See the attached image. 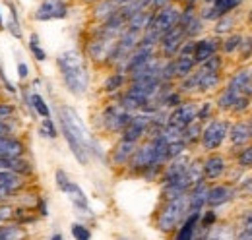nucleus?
<instances>
[{
    "label": "nucleus",
    "mask_w": 252,
    "mask_h": 240,
    "mask_svg": "<svg viewBox=\"0 0 252 240\" xmlns=\"http://www.w3.org/2000/svg\"><path fill=\"white\" fill-rule=\"evenodd\" d=\"M239 198L237 194V186L233 182H210L208 188V208H216L220 210L223 206L233 204Z\"/></svg>",
    "instance_id": "8"
},
{
    "label": "nucleus",
    "mask_w": 252,
    "mask_h": 240,
    "mask_svg": "<svg viewBox=\"0 0 252 240\" xmlns=\"http://www.w3.org/2000/svg\"><path fill=\"white\" fill-rule=\"evenodd\" d=\"M82 2H86V4H94V2H97V0H82Z\"/></svg>",
    "instance_id": "60"
},
{
    "label": "nucleus",
    "mask_w": 252,
    "mask_h": 240,
    "mask_svg": "<svg viewBox=\"0 0 252 240\" xmlns=\"http://www.w3.org/2000/svg\"><path fill=\"white\" fill-rule=\"evenodd\" d=\"M216 117V103L212 99H204L198 103V111H196V120H200L202 124L208 122L210 119Z\"/></svg>",
    "instance_id": "35"
},
{
    "label": "nucleus",
    "mask_w": 252,
    "mask_h": 240,
    "mask_svg": "<svg viewBox=\"0 0 252 240\" xmlns=\"http://www.w3.org/2000/svg\"><path fill=\"white\" fill-rule=\"evenodd\" d=\"M200 134H202V122L200 120H194L189 126L183 128V142L189 146V150L200 144Z\"/></svg>",
    "instance_id": "30"
},
{
    "label": "nucleus",
    "mask_w": 252,
    "mask_h": 240,
    "mask_svg": "<svg viewBox=\"0 0 252 240\" xmlns=\"http://www.w3.org/2000/svg\"><path fill=\"white\" fill-rule=\"evenodd\" d=\"M18 192H14V190H10V188H6V186H2L0 184V202H8L10 198H14Z\"/></svg>",
    "instance_id": "51"
},
{
    "label": "nucleus",
    "mask_w": 252,
    "mask_h": 240,
    "mask_svg": "<svg viewBox=\"0 0 252 240\" xmlns=\"http://www.w3.org/2000/svg\"><path fill=\"white\" fill-rule=\"evenodd\" d=\"M247 122H249V126H251V132H252V113H249V117H247Z\"/></svg>",
    "instance_id": "58"
},
{
    "label": "nucleus",
    "mask_w": 252,
    "mask_h": 240,
    "mask_svg": "<svg viewBox=\"0 0 252 240\" xmlns=\"http://www.w3.org/2000/svg\"><path fill=\"white\" fill-rule=\"evenodd\" d=\"M150 165H156V153H154V142L152 140H142L138 144V148L134 151L130 163H128V171L130 175H140L146 167ZM163 167V165H161Z\"/></svg>",
    "instance_id": "11"
},
{
    "label": "nucleus",
    "mask_w": 252,
    "mask_h": 240,
    "mask_svg": "<svg viewBox=\"0 0 252 240\" xmlns=\"http://www.w3.org/2000/svg\"><path fill=\"white\" fill-rule=\"evenodd\" d=\"M247 24H249V26H252V8L247 12Z\"/></svg>",
    "instance_id": "57"
},
{
    "label": "nucleus",
    "mask_w": 252,
    "mask_h": 240,
    "mask_svg": "<svg viewBox=\"0 0 252 240\" xmlns=\"http://www.w3.org/2000/svg\"><path fill=\"white\" fill-rule=\"evenodd\" d=\"M16 134V124L12 122V119L0 120V136H14Z\"/></svg>",
    "instance_id": "48"
},
{
    "label": "nucleus",
    "mask_w": 252,
    "mask_h": 240,
    "mask_svg": "<svg viewBox=\"0 0 252 240\" xmlns=\"http://www.w3.org/2000/svg\"><path fill=\"white\" fill-rule=\"evenodd\" d=\"M115 43H117V39H113V37L92 33L88 43H86V59L95 62V64H99V66H105V62L109 59Z\"/></svg>",
    "instance_id": "7"
},
{
    "label": "nucleus",
    "mask_w": 252,
    "mask_h": 240,
    "mask_svg": "<svg viewBox=\"0 0 252 240\" xmlns=\"http://www.w3.org/2000/svg\"><path fill=\"white\" fill-rule=\"evenodd\" d=\"M251 80H252V66H249V64H241V66H239V68L225 80V84L243 93L245 86H247Z\"/></svg>",
    "instance_id": "24"
},
{
    "label": "nucleus",
    "mask_w": 252,
    "mask_h": 240,
    "mask_svg": "<svg viewBox=\"0 0 252 240\" xmlns=\"http://www.w3.org/2000/svg\"><path fill=\"white\" fill-rule=\"evenodd\" d=\"M70 12L66 0H41L33 18L37 22H51V20H64Z\"/></svg>",
    "instance_id": "13"
},
{
    "label": "nucleus",
    "mask_w": 252,
    "mask_h": 240,
    "mask_svg": "<svg viewBox=\"0 0 252 240\" xmlns=\"http://www.w3.org/2000/svg\"><path fill=\"white\" fill-rule=\"evenodd\" d=\"M181 8H183V4L171 2V4H167V6L156 10L154 12V22H152L150 28L158 31L159 35L167 33V31L173 30V28H177L179 26V18H181Z\"/></svg>",
    "instance_id": "9"
},
{
    "label": "nucleus",
    "mask_w": 252,
    "mask_h": 240,
    "mask_svg": "<svg viewBox=\"0 0 252 240\" xmlns=\"http://www.w3.org/2000/svg\"><path fill=\"white\" fill-rule=\"evenodd\" d=\"M198 64H196V60L192 55H177L175 57V70H177V80H181V78H185V76H189L190 72L196 68Z\"/></svg>",
    "instance_id": "31"
},
{
    "label": "nucleus",
    "mask_w": 252,
    "mask_h": 240,
    "mask_svg": "<svg viewBox=\"0 0 252 240\" xmlns=\"http://www.w3.org/2000/svg\"><path fill=\"white\" fill-rule=\"evenodd\" d=\"M51 239H53V240H63V235H61V233H57V235H53Z\"/></svg>",
    "instance_id": "59"
},
{
    "label": "nucleus",
    "mask_w": 252,
    "mask_h": 240,
    "mask_svg": "<svg viewBox=\"0 0 252 240\" xmlns=\"http://www.w3.org/2000/svg\"><path fill=\"white\" fill-rule=\"evenodd\" d=\"M30 109H32L35 115H39L41 119H49L51 117V109H49L47 101L39 93H32L30 95Z\"/></svg>",
    "instance_id": "33"
},
{
    "label": "nucleus",
    "mask_w": 252,
    "mask_h": 240,
    "mask_svg": "<svg viewBox=\"0 0 252 240\" xmlns=\"http://www.w3.org/2000/svg\"><path fill=\"white\" fill-rule=\"evenodd\" d=\"M218 221H220V213H218L216 208H206V210L200 213V227L202 229H208L210 231Z\"/></svg>",
    "instance_id": "39"
},
{
    "label": "nucleus",
    "mask_w": 252,
    "mask_h": 240,
    "mask_svg": "<svg viewBox=\"0 0 252 240\" xmlns=\"http://www.w3.org/2000/svg\"><path fill=\"white\" fill-rule=\"evenodd\" d=\"M235 186H237L239 198H252V175H245Z\"/></svg>",
    "instance_id": "44"
},
{
    "label": "nucleus",
    "mask_w": 252,
    "mask_h": 240,
    "mask_svg": "<svg viewBox=\"0 0 252 240\" xmlns=\"http://www.w3.org/2000/svg\"><path fill=\"white\" fill-rule=\"evenodd\" d=\"M0 184L14 190V192H20L26 186V177L12 173V171H6V169H0Z\"/></svg>",
    "instance_id": "29"
},
{
    "label": "nucleus",
    "mask_w": 252,
    "mask_h": 240,
    "mask_svg": "<svg viewBox=\"0 0 252 240\" xmlns=\"http://www.w3.org/2000/svg\"><path fill=\"white\" fill-rule=\"evenodd\" d=\"M196 72H198V95L216 93L225 82L223 72H210V70H204L202 66H196Z\"/></svg>",
    "instance_id": "17"
},
{
    "label": "nucleus",
    "mask_w": 252,
    "mask_h": 240,
    "mask_svg": "<svg viewBox=\"0 0 252 240\" xmlns=\"http://www.w3.org/2000/svg\"><path fill=\"white\" fill-rule=\"evenodd\" d=\"M37 215L39 217H47L49 215V206H47V202L43 198L37 200Z\"/></svg>",
    "instance_id": "52"
},
{
    "label": "nucleus",
    "mask_w": 252,
    "mask_h": 240,
    "mask_svg": "<svg viewBox=\"0 0 252 240\" xmlns=\"http://www.w3.org/2000/svg\"><path fill=\"white\" fill-rule=\"evenodd\" d=\"M14 113H16L14 105H8V103H0V120L12 119V117H14Z\"/></svg>",
    "instance_id": "50"
},
{
    "label": "nucleus",
    "mask_w": 252,
    "mask_h": 240,
    "mask_svg": "<svg viewBox=\"0 0 252 240\" xmlns=\"http://www.w3.org/2000/svg\"><path fill=\"white\" fill-rule=\"evenodd\" d=\"M231 120L223 117H214L208 122L202 124V134H200V150L210 153V151H220L223 144L227 142Z\"/></svg>",
    "instance_id": "4"
},
{
    "label": "nucleus",
    "mask_w": 252,
    "mask_h": 240,
    "mask_svg": "<svg viewBox=\"0 0 252 240\" xmlns=\"http://www.w3.org/2000/svg\"><path fill=\"white\" fill-rule=\"evenodd\" d=\"M187 215H189L187 194L179 196V198H173V200H165L163 206L159 208L158 215H156V227L165 235H173Z\"/></svg>",
    "instance_id": "3"
},
{
    "label": "nucleus",
    "mask_w": 252,
    "mask_h": 240,
    "mask_svg": "<svg viewBox=\"0 0 252 240\" xmlns=\"http://www.w3.org/2000/svg\"><path fill=\"white\" fill-rule=\"evenodd\" d=\"M171 2H177V0H152V4H150V10H159V8H163V6L171 4Z\"/></svg>",
    "instance_id": "54"
},
{
    "label": "nucleus",
    "mask_w": 252,
    "mask_h": 240,
    "mask_svg": "<svg viewBox=\"0 0 252 240\" xmlns=\"http://www.w3.org/2000/svg\"><path fill=\"white\" fill-rule=\"evenodd\" d=\"M183 31H185V35L189 39H198L206 31V22L200 18V14H196V16H192L189 22L183 26Z\"/></svg>",
    "instance_id": "32"
},
{
    "label": "nucleus",
    "mask_w": 252,
    "mask_h": 240,
    "mask_svg": "<svg viewBox=\"0 0 252 240\" xmlns=\"http://www.w3.org/2000/svg\"><path fill=\"white\" fill-rule=\"evenodd\" d=\"M202 4H210V2H214V0H200Z\"/></svg>",
    "instance_id": "61"
},
{
    "label": "nucleus",
    "mask_w": 252,
    "mask_h": 240,
    "mask_svg": "<svg viewBox=\"0 0 252 240\" xmlns=\"http://www.w3.org/2000/svg\"><path fill=\"white\" fill-rule=\"evenodd\" d=\"M251 111H252V99L247 97V95H241V97L235 101V105L231 107L229 115H233V117H247Z\"/></svg>",
    "instance_id": "37"
},
{
    "label": "nucleus",
    "mask_w": 252,
    "mask_h": 240,
    "mask_svg": "<svg viewBox=\"0 0 252 240\" xmlns=\"http://www.w3.org/2000/svg\"><path fill=\"white\" fill-rule=\"evenodd\" d=\"M99 119H101L99 124H101V130H103V132H107V134H119V136H121V132L125 130L126 124L132 119V113L125 111V109L117 103V99H115V101H111V103H107V105L103 107Z\"/></svg>",
    "instance_id": "5"
},
{
    "label": "nucleus",
    "mask_w": 252,
    "mask_h": 240,
    "mask_svg": "<svg viewBox=\"0 0 252 240\" xmlns=\"http://www.w3.org/2000/svg\"><path fill=\"white\" fill-rule=\"evenodd\" d=\"M30 51H32L33 59L37 60V62H45V60H47V53H45V49L41 47L37 33H32V35H30Z\"/></svg>",
    "instance_id": "42"
},
{
    "label": "nucleus",
    "mask_w": 252,
    "mask_h": 240,
    "mask_svg": "<svg viewBox=\"0 0 252 240\" xmlns=\"http://www.w3.org/2000/svg\"><path fill=\"white\" fill-rule=\"evenodd\" d=\"M235 165L243 171H252V144L235 151Z\"/></svg>",
    "instance_id": "34"
},
{
    "label": "nucleus",
    "mask_w": 252,
    "mask_h": 240,
    "mask_svg": "<svg viewBox=\"0 0 252 240\" xmlns=\"http://www.w3.org/2000/svg\"><path fill=\"white\" fill-rule=\"evenodd\" d=\"M26 144L14 136H0V157H18L24 155Z\"/></svg>",
    "instance_id": "26"
},
{
    "label": "nucleus",
    "mask_w": 252,
    "mask_h": 240,
    "mask_svg": "<svg viewBox=\"0 0 252 240\" xmlns=\"http://www.w3.org/2000/svg\"><path fill=\"white\" fill-rule=\"evenodd\" d=\"M126 86H128V76H126V72L113 70L111 74H107V76H105L101 90H103L105 95H109V97H117L121 91L125 90Z\"/></svg>",
    "instance_id": "20"
},
{
    "label": "nucleus",
    "mask_w": 252,
    "mask_h": 240,
    "mask_svg": "<svg viewBox=\"0 0 252 240\" xmlns=\"http://www.w3.org/2000/svg\"><path fill=\"white\" fill-rule=\"evenodd\" d=\"M212 4L220 12V16H223V14H229V12H237L245 4V0H214Z\"/></svg>",
    "instance_id": "40"
},
{
    "label": "nucleus",
    "mask_w": 252,
    "mask_h": 240,
    "mask_svg": "<svg viewBox=\"0 0 252 240\" xmlns=\"http://www.w3.org/2000/svg\"><path fill=\"white\" fill-rule=\"evenodd\" d=\"M70 233H72V239H76V240L92 239V231H90V227H86L84 223H74V225L70 227Z\"/></svg>",
    "instance_id": "45"
},
{
    "label": "nucleus",
    "mask_w": 252,
    "mask_h": 240,
    "mask_svg": "<svg viewBox=\"0 0 252 240\" xmlns=\"http://www.w3.org/2000/svg\"><path fill=\"white\" fill-rule=\"evenodd\" d=\"M235 239L239 240H252V208H245L237 217V227H235Z\"/></svg>",
    "instance_id": "25"
},
{
    "label": "nucleus",
    "mask_w": 252,
    "mask_h": 240,
    "mask_svg": "<svg viewBox=\"0 0 252 240\" xmlns=\"http://www.w3.org/2000/svg\"><path fill=\"white\" fill-rule=\"evenodd\" d=\"M187 151H189V146H187L183 140L171 142V144L167 146V161L173 159V157H179V155H183V153H187Z\"/></svg>",
    "instance_id": "46"
},
{
    "label": "nucleus",
    "mask_w": 252,
    "mask_h": 240,
    "mask_svg": "<svg viewBox=\"0 0 252 240\" xmlns=\"http://www.w3.org/2000/svg\"><path fill=\"white\" fill-rule=\"evenodd\" d=\"M196 111H198V101L189 97L181 105H177L175 109L169 111V124H173L177 128H185L190 122L196 120Z\"/></svg>",
    "instance_id": "14"
},
{
    "label": "nucleus",
    "mask_w": 252,
    "mask_h": 240,
    "mask_svg": "<svg viewBox=\"0 0 252 240\" xmlns=\"http://www.w3.org/2000/svg\"><path fill=\"white\" fill-rule=\"evenodd\" d=\"M179 4H200V0H177Z\"/></svg>",
    "instance_id": "56"
},
{
    "label": "nucleus",
    "mask_w": 252,
    "mask_h": 240,
    "mask_svg": "<svg viewBox=\"0 0 252 240\" xmlns=\"http://www.w3.org/2000/svg\"><path fill=\"white\" fill-rule=\"evenodd\" d=\"M198 225H200V213H189L173 235H175L177 240H194Z\"/></svg>",
    "instance_id": "21"
},
{
    "label": "nucleus",
    "mask_w": 252,
    "mask_h": 240,
    "mask_svg": "<svg viewBox=\"0 0 252 240\" xmlns=\"http://www.w3.org/2000/svg\"><path fill=\"white\" fill-rule=\"evenodd\" d=\"M243 35L245 31H231L229 35H223L221 37V47H220V53L225 57V59H231L237 55L239 47H241V41H243Z\"/></svg>",
    "instance_id": "23"
},
{
    "label": "nucleus",
    "mask_w": 252,
    "mask_h": 240,
    "mask_svg": "<svg viewBox=\"0 0 252 240\" xmlns=\"http://www.w3.org/2000/svg\"><path fill=\"white\" fill-rule=\"evenodd\" d=\"M55 182H57L59 190L68 196V200H70V204L74 206V210L78 211V213H82V215H90V217H92V208H90V204H88V198H86L84 190H82L74 180L70 179L64 171L59 169V171L55 173Z\"/></svg>",
    "instance_id": "6"
},
{
    "label": "nucleus",
    "mask_w": 252,
    "mask_h": 240,
    "mask_svg": "<svg viewBox=\"0 0 252 240\" xmlns=\"http://www.w3.org/2000/svg\"><path fill=\"white\" fill-rule=\"evenodd\" d=\"M185 39H187V35H185V31H183L181 26L169 30L167 33H163L161 39H159L158 55L161 59H175L179 55L181 45L185 43Z\"/></svg>",
    "instance_id": "12"
},
{
    "label": "nucleus",
    "mask_w": 252,
    "mask_h": 240,
    "mask_svg": "<svg viewBox=\"0 0 252 240\" xmlns=\"http://www.w3.org/2000/svg\"><path fill=\"white\" fill-rule=\"evenodd\" d=\"M117 12H119V4L115 0H97L92 4V18L95 24L105 22L107 18H111Z\"/></svg>",
    "instance_id": "22"
},
{
    "label": "nucleus",
    "mask_w": 252,
    "mask_h": 240,
    "mask_svg": "<svg viewBox=\"0 0 252 240\" xmlns=\"http://www.w3.org/2000/svg\"><path fill=\"white\" fill-rule=\"evenodd\" d=\"M243 95H247V97H251L252 99V80L245 86V90H243Z\"/></svg>",
    "instance_id": "55"
},
{
    "label": "nucleus",
    "mask_w": 252,
    "mask_h": 240,
    "mask_svg": "<svg viewBox=\"0 0 252 240\" xmlns=\"http://www.w3.org/2000/svg\"><path fill=\"white\" fill-rule=\"evenodd\" d=\"M227 142H229V146L235 151L239 150V148H245V146L252 144V132L247 119H239L235 120V122H231L229 134H227Z\"/></svg>",
    "instance_id": "16"
},
{
    "label": "nucleus",
    "mask_w": 252,
    "mask_h": 240,
    "mask_svg": "<svg viewBox=\"0 0 252 240\" xmlns=\"http://www.w3.org/2000/svg\"><path fill=\"white\" fill-rule=\"evenodd\" d=\"M39 134H41L43 138H47V140H57L59 130H57L55 122L51 120V117H49V119H43L41 126H39Z\"/></svg>",
    "instance_id": "43"
},
{
    "label": "nucleus",
    "mask_w": 252,
    "mask_h": 240,
    "mask_svg": "<svg viewBox=\"0 0 252 240\" xmlns=\"http://www.w3.org/2000/svg\"><path fill=\"white\" fill-rule=\"evenodd\" d=\"M136 148H138V144L121 138V140L115 144V148L111 150L109 163H111L115 169H126L128 163H130V159H132V155H134V151H136Z\"/></svg>",
    "instance_id": "18"
},
{
    "label": "nucleus",
    "mask_w": 252,
    "mask_h": 240,
    "mask_svg": "<svg viewBox=\"0 0 252 240\" xmlns=\"http://www.w3.org/2000/svg\"><path fill=\"white\" fill-rule=\"evenodd\" d=\"M227 169H229V159H227V155H223L220 151H210L202 159V175L208 182L225 179Z\"/></svg>",
    "instance_id": "10"
},
{
    "label": "nucleus",
    "mask_w": 252,
    "mask_h": 240,
    "mask_svg": "<svg viewBox=\"0 0 252 240\" xmlns=\"http://www.w3.org/2000/svg\"><path fill=\"white\" fill-rule=\"evenodd\" d=\"M59 120H61V132H63L64 140L68 144V148L72 151V155L76 157V161L80 165H88L92 155H90V134L86 130L84 120L80 119V115L76 113V109L63 105L59 107Z\"/></svg>",
    "instance_id": "1"
},
{
    "label": "nucleus",
    "mask_w": 252,
    "mask_h": 240,
    "mask_svg": "<svg viewBox=\"0 0 252 240\" xmlns=\"http://www.w3.org/2000/svg\"><path fill=\"white\" fill-rule=\"evenodd\" d=\"M237 59L241 64H247L252 59V33H245L243 35V41H241V47L237 51Z\"/></svg>",
    "instance_id": "38"
},
{
    "label": "nucleus",
    "mask_w": 252,
    "mask_h": 240,
    "mask_svg": "<svg viewBox=\"0 0 252 240\" xmlns=\"http://www.w3.org/2000/svg\"><path fill=\"white\" fill-rule=\"evenodd\" d=\"M237 24H239V18L235 12H229V14H223L220 16L216 22H214V28H212V33L218 35V37H223V35H229L231 31L237 30Z\"/></svg>",
    "instance_id": "27"
},
{
    "label": "nucleus",
    "mask_w": 252,
    "mask_h": 240,
    "mask_svg": "<svg viewBox=\"0 0 252 240\" xmlns=\"http://www.w3.org/2000/svg\"><path fill=\"white\" fill-rule=\"evenodd\" d=\"M208 188H210V182L208 180H202V182L194 184L189 192H187L189 213H202V211L208 208Z\"/></svg>",
    "instance_id": "19"
},
{
    "label": "nucleus",
    "mask_w": 252,
    "mask_h": 240,
    "mask_svg": "<svg viewBox=\"0 0 252 240\" xmlns=\"http://www.w3.org/2000/svg\"><path fill=\"white\" fill-rule=\"evenodd\" d=\"M6 30L10 31L14 37H22V28H20V20H14V18H10L8 20V26H6Z\"/></svg>",
    "instance_id": "49"
},
{
    "label": "nucleus",
    "mask_w": 252,
    "mask_h": 240,
    "mask_svg": "<svg viewBox=\"0 0 252 240\" xmlns=\"http://www.w3.org/2000/svg\"><path fill=\"white\" fill-rule=\"evenodd\" d=\"M4 26H2V12H0V30H2Z\"/></svg>",
    "instance_id": "62"
},
{
    "label": "nucleus",
    "mask_w": 252,
    "mask_h": 240,
    "mask_svg": "<svg viewBox=\"0 0 252 240\" xmlns=\"http://www.w3.org/2000/svg\"><path fill=\"white\" fill-rule=\"evenodd\" d=\"M220 47H221V37L218 35H200L194 43V53L192 57L196 60V64H202L210 57H214L216 53H220Z\"/></svg>",
    "instance_id": "15"
},
{
    "label": "nucleus",
    "mask_w": 252,
    "mask_h": 240,
    "mask_svg": "<svg viewBox=\"0 0 252 240\" xmlns=\"http://www.w3.org/2000/svg\"><path fill=\"white\" fill-rule=\"evenodd\" d=\"M86 60L88 59L78 49H68L57 57V68L64 88L76 97L86 95L90 90V68Z\"/></svg>",
    "instance_id": "2"
},
{
    "label": "nucleus",
    "mask_w": 252,
    "mask_h": 240,
    "mask_svg": "<svg viewBox=\"0 0 252 240\" xmlns=\"http://www.w3.org/2000/svg\"><path fill=\"white\" fill-rule=\"evenodd\" d=\"M225 57L221 55V53H216L214 57H210V59L206 60V62H202V64H198V66H202L204 70H210V72H223L225 70Z\"/></svg>",
    "instance_id": "41"
},
{
    "label": "nucleus",
    "mask_w": 252,
    "mask_h": 240,
    "mask_svg": "<svg viewBox=\"0 0 252 240\" xmlns=\"http://www.w3.org/2000/svg\"><path fill=\"white\" fill-rule=\"evenodd\" d=\"M26 233L18 223H0V240L22 239Z\"/></svg>",
    "instance_id": "36"
},
{
    "label": "nucleus",
    "mask_w": 252,
    "mask_h": 240,
    "mask_svg": "<svg viewBox=\"0 0 252 240\" xmlns=\"http://www.w3.org/2000/svg\"><path fill=\"white\" fill-rule=\"evenodd\" d=\"M14 219V208L6 202H0V223H8Z\"/></svg>",
    "instance_id": "47"
},
{
    "label": "nucleus",
    "mask_w": 252,
    "mask_h": 240,
    "mask_svg": "<svg viewBox=\"0 0 252 240\" xmlns=\"http://www.w3.org/2000/svg\"><path fill=\"white\" fill-rule=\"evenodd\" d=\"M28 76H30L28 64H26V62H18V78H20V80H26Z\"/></svg>",
    "instance_id": "53"
},
{
    "label": "nucleus",
    "mask_w": 252,
    "mask_h": 240,
    "mask_svg": "<svg viewBox=\"0 0 252 240\" xmlns=\"http://www.w3.org/2000/svg\"><path fill=\"white\" fill-rule=\"evenodd\" d=\"M154 12L156 10H142V12H136L134 16H130L128 20H126V28L128 30H134V31H146L150 26H152V22H154Z\"/></svg>",
    "instance_id": "28"
}]
</instances>
